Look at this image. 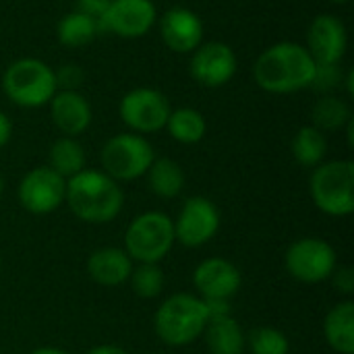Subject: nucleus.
<instances>
[{"label":"nucleus","mask_w":354,"mask_h":354,"mask_svg":"<svg viewBox=\"0 0 354 354\" xmlns=\"http://www.w3.org/2000/svg\"><path fill=\"white\" fill-rule=\"evenodd\" d=\"M332 2H336V4H346V2H351V0H332Z\"/></svg>","instance_id":"e433bc0d"},{"label":"nucleus","mask_w":354,"mask_h":354,"mask_svg":"<svg viewBox=\"0 0 354 354\" xmlns=\"http://www.w3.org/2000/svg\"><path fill=\"white\" fill-rule=\"evenodd\" d=\"M313 203L328 216H348L354 212V164L336 160L315 166L311 174Z\"/></svg>","instance_id":"39448f33"},{"label":"nucleus","mask_w":354,"mask_h":354,"mask_svg":"<svg viewBox=\"0 0 354 354\" xmlns=\"http://www.w3.org/2000/svg\"><path fill=\"white\" fill-rule=\"evenodd\" d=\"M54 75H56V85L60 89L77 91V87L83 83V71L77 64H64L58 71H54Z\"/></svg>","instance_id":"c85d7f7f"},{"label":"nucleus","mask_w":354,"mask_h":354,"mask_svg":"<svg viewBox=\"0 0 354 354\" xmlns=\"http://www.w3.org/2000/svg\"><path fill=\"white\" fill-rule=\"evenodd\" d=\"M203 303H205V309H207V317L209 319L230 315V303L228 301H203Z\"/></svg>","instance_id":"473e14b6"},{"label":"nucleus","mask_w":354,"mask_h":354,"mask_svg":"<svg viewBox=\"0 0 354 354\" xmlns=\"http://www.w3.org/2000/svg\"><path fill=\"white\" fill-rule=\"evenodd\" d=\"M207 309L203 299L187 292L172 295L166 299L153 317L158 338L168 346H185L195 342L207 326Z\"/></svg>","instance_id":"7ed1b4c3"},{"label":"nucleus","mask_w":354,"mask_h":354,"mask_svg":"<svg viewBox=\"0 0 354 354\" xmlns=\"http://www.w3.org/2000/svg\"><path fill=\"white\" fill-rule=\"evenodd\" d=\"M100 160L104 172L118 183L143 176L156 160V153L151 143L139 133H120L106 141Z\"/></svg>","instance_id":"0eeeda50"},{"label":"nucleus","mask_w":354,"mask_h":354,"mask_svg":"<svg viewBox=\"0 0 354 354\" xmlns=\"http://www.w3.org/2000/svg\"><path fill=\"white\" fill-rule=\"evenodd\" d=\"M338 81H340L338 64H317L315 79H313L311 87L322 89V91H328V89L336 87V85H338Z\"/></svg>","instance_id":"c756f323"},{"label":"nucleus","mask_w":354,"mask_h":354,"mask_svg":"<svg viewBox=\"0 0 354 354\" xmlns=\"http://www.w3.org/2000/svg\"><path fill=\"white\" fill-rule=\"evenodd\" d=\"M156 15V4L151 0H112L95 21L100 31L133 39L145 35L153 27Z\"/></svg>","instance_id":"9b49d317"},{"label":"nucleus","mask_w":354,"mask_h":354,"mask_svg":"<svg viewBox=\"0 0 354 354\" xmlns=\"http://www.w3.org/2000/svg\"><path fill=\"white\" fill-rule=\"evenodd\" d=\"M166 129H168L170 137L176 139L178 143L193 145V143H199L205 137L207 124H205V118H203V114L199 110H195V108H178V110L170 112Z\"/></svg>","instance_id":"b1692460"},{"label":"nucleus","mask_w":354,"mask_h":354,"mask_svg":"<svg viewBox=\"0 0 354 354\" xmlns=\"http://www.w3.org/2000/svg\"><path fill=\"white\" fill-rule=\"evenodd\" d=\"M50 116L64 137H77L91 124V106L79 91L60 89L50 100Z\"/></svg>","instance_id":"f3484780"},{"label":"nucleus","mask_w":354,"mask_h":354,"mask_svg":"<svg viewBox=\"0 0 354 354\" xmlns=\"http://www.w3.org/2000/svg\"><path fill=\"white\" fill-rule=\"evenodd\" d=\"M87 272L95 284L114 288L129 280V276L133 272V263H131V257L127 255V251L116 249V247H106V249H97L89 255Z\"/></svg>","instance_id":"a211bd4d"},{"label":"nucleus","mask_w":354,"mask_h":354,"mask_svg":"<svg viewBox=\"0 0 354 354\" xmlns=\"http://www.w3.org/2000/svg\"><path fill=\"white\" fill-rule=\"evenodd\" d=\"M220 228V212L205 197H191L185 201L176 222L174 239L185 247H201L214 239Z\"/></svg>","instance_id":"f8f14e48"},{"label":"nucleus","mask_w":354,"mask_h":354,"mask_svg":"<svg viewBox=\"0 0 354 354\" xmlns=\"http://www.w3.org/2000/svg\"><path fill=\"white\" fill-rule=\"evenodd\" d=\"M97 33H100V29H97L95 17L83 12V10L64 15L56 27L58 41L66 48H83L89 41H93V37Z\"/></svg>","instance_id":"4be33fe9"},{"label":"nucleus","mask_w":354,"mask_h":354,"mask_svg":"<svg viewBox=\"0 0 354 354\" xmlns=\"http://www.w3.org/2000/svg\"><path fill=\"white\" fill-rule=\"evenodd\" d=\"M311 116H313V127L319 131H338V129L346 127L348 120L353 118L348 104L344 100L332 97V95L317 100Z\"/></svg>","instance_id":"a878e982"},{"label":"nucleus","mask_w":354,"mask_h":354,"mask_svg":"<svg viewBox=\"0 0 354 354\" xmlns=\"http://www.w3.org/2000/svg\"><path fill=\"white\" fill-rule=\"evenodd\" d=\"M10 133H12V124L8 120V116L4 112H0V147H4L8 143Z\"/></svg>","instance_id":"72a5a7b5"},{"label":"nucleus","mask_w":354,"mask_h":354,"mask_svg":"<svg viewBox=\"0 0 354 354\" xmlns=\"http://www.w3.org/2000/svg\"><path fill=\"white\" fill-rule=\"evenodd\" d=\"M145 174H147V185H149L151 193L162 197V199L176 197L183 191V187H185V172H183V168L174 160H170V158L153 160Z\"/></svg>","instance_id":"412c9836"},{"label":"nucleus","mask_w":354,"mask_h":354,"mask_svg":"<svg viewBox=\"0 0 354 354\" xmlns=\"http://www.w3.org/2000/svg\"><path fill=\"white\" fill-rule=\"evenodd\" d=\"M203 334L212 354H243L247 344V338L232 315L209 319Z\"/></svg>","instance_id":"aec40b11"},{"label":"nucleus","mask_w":354,"mask_h":354,"mask_svg":"<svg viewBox=\"0 0 354 354\" xmlns=\"http://www.w3.org/2000/svg\"><path fill=\"white\" fill-rule=\"evenodd\" d=\"M87 354H129L127 351L118 348V346H112V344H104V346H95L91 348Z\"/></svg>","instance_id":"f704fd0d"},{"label":"nucleus","mask_w":354,"mask_h":354,"mask_svg":"<svg viewBox=\"0 0 354 354\" xmlns=\"http://www.w3.org/2000/svg\"><path fill=\"white\" fill-rule=\"evenodd\" d=\"M160 33L164 44L178 54H189L203 44V23L185 6H174L162 15Z\"/></svg>","instance_id":"dca6fc26"},{"label":"nucleus","mask_w":354,"mask_h":354,"mask_svg":"<svg viewBox=\"0 0 354 354\" xmlns=\"http://www.w3.org/2000/svg\"><path fill=\"white\" fill-rule=\"evenodd\" d=\"M330 278H334V286L340 292H344V295L354 292V272L351 268H338V270H334V274Z\"/></svg>","instance_id":"7c9ffc66"},{"label":"nucleus","mask_w":354,"mask_h":354,"mask_svg":"<svg viewBox=\"0 0 354 354\" xmlns=\"http://www.w3.org/2000/svg\"><path fill=\"white\" fill-rule=\"evenodd\" d=\"M174 222L162 212H145L137 216L124 234L127 255L141 263L162 261L174 245Z\"/></svg>","instance_id":"423d86ee"},{"label":"nucleus","mask_w":354,"mask_h":354,"mask_svg":"<svg viewBox=\"0 0 354 354\" xmlns=\"http://www.w3.org/2000/svg\"><path fill=\"white\" fill-rule=\"evenodd\" d=\"M0 268H2V257H0Z\"/></svg>","instance_id":"58836bf2"},{"label":"nucleus","mask_w":354,"mask_h":354,"mask_svg":"<svg viewBox=\"0 0 354 354\" xmlns=\"http://www.w3.org/2000/svg\"><path fill=\"white\" fill-rule=\"evenodd\" d=\"M193 284L203 301H228L241 288V272L232 261L212 257L197 266Z\"/></svg>","instance_id":"2eb2a0df"},{"label":"nucleus","mask_w":354,"mask_h":354,"mask_svg":"<svg viewBox=\"0 0 354 354\" xmlns=\"http://www.w3.org/2000/svg\"><path fill=\"white\" fill-rule=\"evenodd\" d=\"M2 189H4V180H2V176H0V197H2Z\"/></svg>","instance_id":"4c0bfd02"},{"label":"nucleus","mask_w":354,"mask_h":354,"mask_svg":"<svg viewBox=\"0 0 354 354\" xmlns=\"http://www.w3.org/2000/svg\"><path fill=\"white\" fill-rule=\"evenodd\" d=\"M31 354H68L60 348H54V346H44V348H35Z\"/></svg>","instance_id":"c9c22d12"},{"label":"nucleus","mask_w":354,"mask_h":354,"mask_svg":"<svg viewBox=\"0 0 354 354\" xmlns=\"http://www.w3.org/2000/svg\"><path fill=\"white\" fill-rule=\"evenodd\" d=\"M131 288L141 299H156L164 290V272L158 263H141L129 276Z\"/></svg>","instance_id":"bb28decb"},{"label":"nucleus","mask_w":354,"mask_h":354,"mask_svg":"<svg viewBox=\"0 0 354 354\" xmlns=\"http://www.w3.org/2000/svg\"><path fill=\"white\" fill-rule=\"evenodd\" d=\"M64 193L66 178L56 174L50 166H39L27 172L17 189V197L23 209L35 216H46L58 209L64 201Z\"/></svg>","instance_id":"9d476101"},{"label":"nucleus","mask_w":354,"mask_h":354,"mask_svg":"<svg viewBox=\"0 0 354 354\" xmlns=\"http://www.w3.org/2000/svg\"><path fill=\"white\" fill-rule=\"evenodd\" d=\"M328 344L340 354L354 353V303L344 301L336 305L324 322Z\"/></svg>","instance_id":"6ab92c4d"},{"label":"nucleus","mask_w":354,"mask_h":354,"mask_svg":"<svg viewBox=\"0 0 354 354\" xmlns=\"http://www.w3.org/2000/svg\"><path fill=\"white\" fill-rule=\"evenodd\" d=\"M317 64L305 46L297 41H280L261 52L253 66L257 85L270 93H295L311 87Z\"/></svg>","instance_id":"f257e3e1"},{"label":"nucleus","mask_w":354,"mask_h":354,"mask_svg":"<svg viewBox=\"0 0 354 354\" xmlns=\"http://www.w3.org/2000/svg\"><path fill=\"white\" fill-rule=\"evenodd\" d=\"M236 54L228 44L205 41L193 50L191 58V77L203 87H222L236 73Z\"/></svg>","instance_id":"ddd939ff"},{"label":"nucleus","mask_w":354,"mask_h":354,"mask_svg":"<svg viewBox=\"0 0 354 354\" xmlns=\"http://www.w3.org/2000/svg\"><path fill=\"white\" fill-rule=\"evenodd\" d=\"M348 46L344 23L334 15H319L307 31V52L315 64H338Z\"/></svg>","instance_id":"4468645a"},{"label":"nucleus","mask_w":354,"mask_h":354,"mask_svg":"<svg viewBox=\"0 0 354 354\" xmlns=\"http://www.w3.org/2000/svg\"><path fill=\"white\" fill-rule=\"evenodd\" d=\"M2 87L8 100L21 108L46 106L58 91L54 71L37 58L15 60L4 71Z\"/></svg>","instance_id":"20e7f679"},{"label":"nucleus","mask_w":354,"mask_h":354,"mask_svg":"<svg viewBox=\"0 0 354 354\" xmlns=\"http://www.w3.org/2000/svg\"><path fill=\"white\" fill-rule=\"evenodd\" d=\"M247 342L253 354H288V338L276 328H257Z\"/></svg>","instance_id":"cd10ccee"},{"label":"nucleus","mask_w":354,"mask_h":354,"mask_svg":"<svg viewBox=\"0 0 354 354\" xmlns=\"http://www.w3.org/2000/svg\"><path fill=\"white\" fill-rule=\"evenodd\" d=\"M122 122L137 133H156L166 129L172 112L168 97L151 87H137L120 100Z\"/></svg>","instance_id":"1a4fd4ad"},{"label":"nucleus","mask_w":354,"mask_h":354,"mask_svg":"<svg viewBox=\"0 0 354 354\" xmlns=\"http://www.w3.org/2000/svg\"><path fill=\"white\" fill-rule=\"evenodd\" d=\"M112 0H79V10L91 15V17H100Z\"/></svg>","instance_id":"2f4dec72"},{"label":"nucleus","mask_w":354,"mask_h":354,"mask_svg":"<svg viewBox=\"0 0 354 354\" xmlns=\"http://www.w3.org/2000/svg\"><path fill=\"white\" fill-rule=\"evenodd\" d=\"M286 270L292 278L305 284L328 280L336 270V251L322 239H299L292 243L284 257Z\"/></svg>","instance_id":"6e6552de"},{"label":"nucleus","mask_w":354,"mask_h":354,"mask_svg":"<svg viewBox=\"0 0 354 354\" xmlns=\"http://www.w3.org/2000/svg\"><path fill=\"white\" fill-rule=\"evenodd\" d=\"M48 160H50V168L62 178H71L81 170H85V151L81 143L75 141V137L56 139L50 147Z\"/></svg>","instance_id":"5701e85b"},{"label":"nucleus","mask_w":354,"mask_h":354,"mask_svg":"<svg viewBox=\"0 0 354 354\" xmlns=\"http://www.w3.org/2000/svg\"><path fill=\"white\" fill-rule=\"evenodd\" d=\"M328 153V141L315 127H303L292 139V156L305 168H315Z\"/></svg>","instance_id":"393cba45"},{"label":"nucleus","mask_w":354,"mask_h":354,"mask_svg":"<svg viewBox=\"0 0 354 354\" xmlns=\"http://www.w3.org/2000/svg\"><path fill=\"white\" fill-rule=\"evenodd\" d=\"M64 201L71 212L89 224L112 222L124 203L122 189L102 170H81L66 180Z\"/></svg>","instance_id":"f03ea898"}]
</instances>
